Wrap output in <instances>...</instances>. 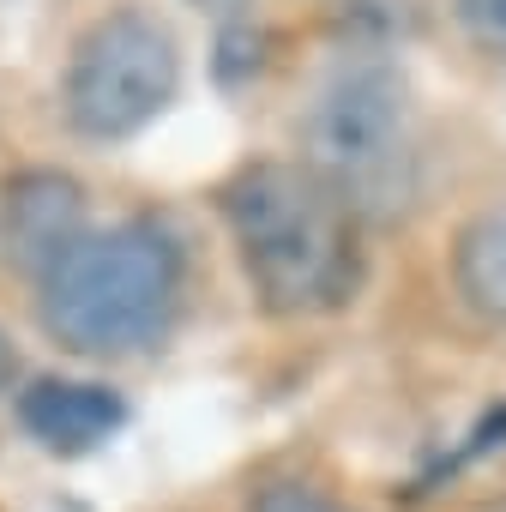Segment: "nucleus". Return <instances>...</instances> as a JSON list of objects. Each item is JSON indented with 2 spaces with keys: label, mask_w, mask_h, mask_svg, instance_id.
I'll use <instances>...</instances> for the list:
<instances>
[{
  "label": "nucleus",
  "mask_w": 506,
  "mask_h": 512,
  "mask_svg": "<svg viewBox=\"0 0 506 512\" xmlns=\"http://www.w3.org/2000/svg\"><path fill=\"white\" fill-rule=\"evenodd\" d=\"M217 211L235 241L241 278L266 314L314 320L356 302L368 272L362 223L308 163H241L217 187Z\"/></svg>",
  "instance_id": "f257e3e1"
},
{
  "label": "nucleus",
  "mask_w": 506,
  "mask_h": 512,
  "mask_svg": "<svg viewBox=\"0 0 506 512\" xmlns=\"http://www.w3.org/2000/svg\"><path fill=\"white\" fill-rule=\"evenodd\" d=\"M260 67H266V31H253L247 19H229L217 37V79L235 85V79H253Z\"/></svg>",
  "instance_id": "6e6552de"
},
{
  "label": "nucleus",
  "mask_w": 506,
  "mask_h": 512,
  "mask_svg": "<svg viewBox=\"0 0 506 512\" xmlns=\"http://www.w3.org/2000/svg\"><path fill=\"white\" fill-rule=\"evenodd\" d=\"M181 85V43L145 7H115L91 19L61 73V115L79 139L121 145L145 133Z\"/></svg>",
  "instance_id": "20e7f679"
},
{
  "label": "nucleus",
  "mask_w": 506,
  "mask_h": 512,
  "mask_svg": "<svg viewBox=\"0 0 506 512\" xmlns=\"http://www.w3.org/2000/svg\"><path fill=\"white\" fill-rule=\"evenodd\" d=\"M247 512H350V506H338L314 482H266L260 494L247 500Z\"/></svg>",
  "instance_id": "1a4fd4ad"
},
{
  "label": "nucleus",
  "mask_w": 506,
  "mask_h": 512,
  "mask_svg": "<svg viewBox=\"0 0 506 512\" xmlns=\"http://www.w3.org/2000/svg\"><path fill=\"white\" fill-rule=\"evenodd\" d=\"M19 368H25V362H19V344H13V332H7V326H0V398L19 386Z\"/></svg>",
  "instance_id": "9b49d317"
},
{
  "label": "nucleus",
  "mask_w": 506,
  "mask_h": 512,
  "mask_svg": "<svg viewBox=\"0 0 506 512\" xmlns=\"http://www.w3.org/2000/svg\"><path fill=\"white\" fill-rule=\"evenodd\" d=\"M452 290L476 320L506 326V199L482 205L458 229V241H452Z\"/></svg>",
  "instance_id": "0eeeda50"
},
{
  "label": "nucleus",
  "mask_w": 506,
  "mask_h": 512,
  "mask_svg": "<svg viewBox=\"0 0 506 512\" xmlns=\"http://www.w3.org/2000/svg\"><path fill=\"white\" fill-rule=\"evenodd\" d=\"M302 163L356 211L398 223L422 199V109L392 61H344L302 115Z\"/></svg>",
  "instance_id": "7ed1b4c3"
},
{
  "label": "nucleus",
  "mask_w": 506,
  "mask_h": 512,
  "mask_svg": "<svg viewBox=\"0 0 506 512\" xmlns=\"http://www.w3.org/2000/svg\"><path fill=\"white\" fill-rule=\"evenodd\" d=\"M13 416L19 428L55 452V458H85L97 452L103 440H115L127 428V398L103 380H61V374H43L31 380L25 392H13Z\"/></svg>",
  "instance_id": "423d86ee"
},
{
  "label": "nucleus",
  "mask_w": 506,
  "mask_h": 512,
  "mask_svg": "<svg viewBox=\"0 0 506 512\" xmlns=\"http://www.w3.org/2000/svg\"><path fill=\"white\" fill-rule=\"evenodd\" d=\"M181 278V235L163 217H121L109 229H91L49 278H37V320L73 356H133L169 332Z\"/></svg>",
  "instance_id": "f03ea898"
},
{
  "label": "nucleus",
  "mask_w": 506,
  "mask_h": 512,
  "mask_svg": "<svg viewBox=\"0 0 506 512\" xmlns=\"http://www.w3.org/2000/svg\"><path fill=\"white\" fill-rule=\"evenodd\" d=\"M187 7H199V13H211V19H241V7H247V0H187Z\"/></svg>",
  "instance_id": "f8f14e48"
},
{
  "label": "nucleus",
  "mask_w": 506,
  "mask_h": 512,
  "mask_svg": "<svg viewBox=\"0 0 506 512\" xmlns=\"http://www.w3.org/2000/svg\"><path fill=\"white\" fill-rule=\"evenodd\" d=\"M452 13L464 25V37L488 55L506 61V0H452Z\"/></svg>",
  "instance_id": "9d476101"
},
{
  "label": "nucleus",
  "mask_w": 506,
  "mask_h": 512,
  "mask_svg": "<svg viewBox=\"0 0 506 512\" xmlns=\"http://www.w3.org/2000/svg\"><path fill=\"white\" fill-rule=\"evenodd\" d=\"M0 235H7V260L19 272L49 278L91 235L85 187L67 169H19L7 181V199H0Z\"/></svg>",
  "instance_id": "39448f33"
}]
</instances>
